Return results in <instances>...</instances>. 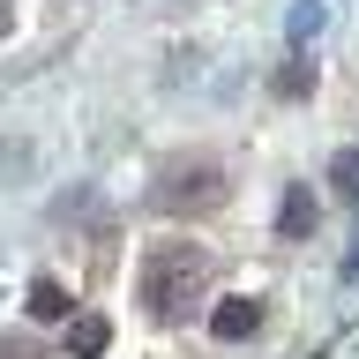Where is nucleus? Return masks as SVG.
<instances>
[{
	"label": "nucleus",
	"mask_w": 359,
	"mask_h": 359,
	"mask_svg": "<svg viewBox=\"0 0 359 359\" xmlns=\"http://www.w3.org/2000/svg\"><path fill=\"white\" fill-rule=\"evenodd\" d=\"M202 269H210V262H202L195 247H172V240H165V247L142 255L135 292H142V307H150V314H180V307H187V292L202 285Z\"/></svg>",
	"instance_id": "nucleus-1"
},
{
	"label": "nucleus",
	"mask_w": 359,
	"mask_h": 359,
	"mask_svg": "<svg viewBox=\"0 0 359 359\" xmlns=\"http://www.w3.org/2000/svg\"><path fill=\"white\" fill-rule=\"evenodd\" d=\"M210 330L224 337V344H240V337L262 330V299H217V314H210Z\"/></svg>",
	"instance_id": "nucleus-2"
},
{
	"label": "nucleus",
	"mask_w": 359,
	"mask_h": 359,
	"mask_svg": "<svg viewBox=\"0 0 359 359\" xmlns=\"http://www.w3.org/2000/svg\"><path fill=\"white\" fill-rule=\"evenodd\" d=\"M105 344H112L105 314H75V322H67V352H75V359H105Z\"/></svg>",
	"instance_id": "nucleus-3"
},
{
	"label": "nucleus",
	"mask_w": 359,
	"mask_h": 359,
	"mask_svg": "<svg viewBox=\"0 0 359 359\" xmlns=\"http://www.w3.org/2000/svg\"><path fill=\"white\" fill-rule=\"evenodd\" d=\"M30 314H38V322H67V292L53 285V277H38V285H30Z\"/></svg>",
	"instance_id": "nucleus-4"
},
{
	"label": "nucleus",
	"mask_w": 359,
	"mask_h": 359,
	"mask_svg": "<svg viewBox=\"0 0 359 359\" xmlns=\"http://www.w3.org/2000/svg\"><path fill=\"white\" fill-rule=\"evenodd\" d=\"M330 180H337V195H344V202H359V150H337Z\"/></svg>",
	"instance_id": "nucleus-5"
},
{
	"label": "nucleus",
	"mask_w": 359,
	"mask_h": 359,
	"mask_svg": "<svg viewBox=\"0 0 359 359\" xmlns=\"http://www.w3.org/2000/svg\"><path fill=\"white\" fill-rule=\"evenodd\" d=\"M285 232H314V202H307V187H292V195H285Z\"/></svg>",
	"instance_id": "nucleus-6"
},
{
	"label": "nucleus",
	"mask_w": 359,
	"mask_h": 359,
	"mask_svg": "<svg viewBox=\"0 0 359 359\" xmlns=\"http://www.w3.org/2000/svg\"><path fill=\"white\" fill-rule=\"evenodd\" d=\"M0 38H8V0H0Z\"/></svg>",
	"instance_id": "nucleus-7"
}]
</instances>
